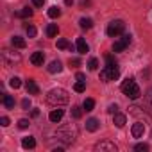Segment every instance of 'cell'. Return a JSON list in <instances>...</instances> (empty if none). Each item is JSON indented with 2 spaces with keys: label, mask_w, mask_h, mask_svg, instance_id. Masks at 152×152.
I'll return each mask as SVG.
<instances>
[{
  "label": "cell",
  "mask_w": 152,
  "mask_h": 152,
  "mask_svg": "<svg viewBox=\"0 0 152 152\" xmlns=\"http://www.w3.org/2000/svg\"><path fill=\"white\" fill-rule=\"evenodd\" d=\"M47 100L52 104V106H63V104H68L70 97H68V91L63 90V88H54L47 93Z\"/></svg>",
  "instance_id": "cell-1"
},
{
  "label": "cell",
  "mask_w": 152,
  "mask_h": 152,
  "mask_svg": "<svg viewBox=\"0 0 152 152\" xmlns=\"http://www.w3.org/2000/svg\"><path fill=\"white\" fill-rule=\"evenodd\" d=\"M56 136H57V140H61L64 145H72L73 143V140L77 138V129H75V125H66V127H63V129H59L57 132H56Z\"/></svg>",
  "instance_id": "cell-2"
},
{
  "label": "cell",
  "mask_w": 152,
  "mask_h": 152,
  "mask_svg": "<svg viewBox=\"0 0 152 152\" xmlns=\"http://www.w3.org/2000/svg\"><path fill=\"white\" fill-rule=\"evenodd\" d=\"M122 91H124V95H127L131 100H136V99H140V95H141L140 86H138L132 79H127V81L122 83Z\"/></svg>",
  "instance_id": "cell-3"
},
{
  "label": "cell",
  "mask_w": 152,
  "mask_h": 152,
  "mask_svg": "<svg viewBox=\"0 0 152 152\" xmlns=\"http://www.w3.org/2000/svg\"><path fill=\"white\" fill-rule=\"evenodd\" d=\"M120 77V70H118V66H116V63L113 61V63H107V66L100 72V79L104 81V83H109V81H116Z\"/></svg>",
  "instance_id": "cell-4"
},
{
  "label": "cell",
  "mask_w": 152,
  "mask_h": 152,
  "mask_svg": "<svg viewBox=\"0 0 152 152\" xmlns=\"http://www.w3.org/2000/svg\"><path fill=\"white\" fill-rule=\"evenodd\" d=\"M124 29H125V23H124L122 20H113V22L107 25L106 32H107V36H111V38H116V36H120V34L124 32Z\"/></svg>",
  "instance_id": "cell-5"
},
{
  "label": "cell",
  "mask_w": 152,
  "mask_h": 152,
  "mask_svg": "<svg viewBox=\"0 0 152 152\" xmlns=\"http://www.w3.org/2000/svg\"><path fill=\"white\" fill-rule=\"evenodd\" d=\"M20 59H22L20 52L11 50V48H4V50H2V61H4L6 64H15V63H20Z\"/></svg>",
  "instance_id": "cell-6"
},
{
  "label": "cell",
  "mask_w": 152,
  "mask_h": 152,
  "mask_svg": "<svg viewBox=\"0 0 152 152\" xmlns=\"http://www.w3.org/2000/svg\"><path fill=\"white\" fill-rule=\"evenodd\" d=\"M95 150H97V152H116L118 147H116L113 141L104 140V141H99V143L95 145Z\"/></svg>",
  "instance_id": "cell-7"
},
{
  "label": "cell",
  "mask_w": 152,
  "mask_h": 152,
  "mask_svg": "<svg viewBox=\"0 0 152 152\" xmlns=\"http://www.w3.org/2000/svg\"><path fill=\"white\" fill-rule=\"evenodd\" d=\"M129 43H131V34H124L118 41H115L113 52H122V50H125V48L129 47Z\"/></svg>",
  "instance_id": "cell-8"
},
{
  "label": "cell",
  "mask_w": 152,
  "mask_h": 152,
  "mask_svg": "<svg viewBox=\"0 0 152 152\" xmlns=\"http://www.w3.org/2000/svg\"><path fill=\"white\" fill-rule=\"evenodd\" d=\"M43 61H45V54H43V52H34V54L31 56V63H32L34 66H41Z\"/></svg>",
  "instance_id": "cell-9"
},
{
  "label": "cell",
  "mask_w": 152,
  "mask_h": 152,
  "mask_svg": "<svg viewBox=\"0 0 152 152\" xmlns=\"http://www.w3.org/2000/svg\"><path fill=\"white\" fill-rule=\"evenodd\" d=\"M25 88H27V93H31V95H38V93H39V88H38V84H36L32 79H27Z\"/></svg>",
  "instance_id": "cell-10"
},
{
  "label": "cell",
  "mask_w": 152,
  "mask_h": 152,
  "mask_svg": "<svg viewBox=\"0 0 152 152\" xmlns=\"http://www.w3.org/2000/svg\"><path fill=\"white\" fill-rule=\"evenodd\" d=\"M143 132H145V125H143L141 122H138V124L132 125V136H134V138H141Z\"/></svg>",
  "instance_id": "cell-11"
},
{
  "label": "cell",
  "mask_w": 152,
  "mask_h": 152,
  "mask_svg": "<svg viewBox=\"0 0 152 152\" xmlns=\"http://www.w3.org/2000/svg\"><path fill=\"white\" fill-rule=\"evenodd\" d=\"M63 109H54L50 115H48V120L50 122H54V124H57V122H61V118H63Z\"/></svg>",
  "instance_id": "cell-12"
},
{
  "label": "cell",
  "mask_w": 152,
  "mask_h": 152,
  "mask_svg": "<svg viewBox=\"0 0 152 152\" xmlns=\"http://www.w3.org/2000/svg\"><path fill=\"white\" fill-rule=\"evenodd\" d=\"M99 127H100V122H99L97 118H90V120H86V129H88L90 132H95Z\"/></svg>",
  "instance_id": "cell-13"
},
{
  "label": "cell",
  "mask_w": 152,
  "mask_h": 152,
  "mask_svg": "<svg viewBox=\"0 0 152 152\" xmlns=\"http://www.w3.org/2000/svg\"><path fill=\"white\" fill-rule=\"evenodd\" d=\"M88 50H90L88 43H86L83 38H79V39H77V52H79V54H86Z\"/></svg>",
  "instance_id": "cell-14"
},
{
  "label": "cell",
  "mask_w": 152,
  "mask_h": 152,
  "mask_svg": "<svg viewBox=\"0 0 152 152\" xmlns=\"http://www.w3.org/2000/svg\"><path fill=\"white\" fill-rule=\"evenodd\" d=\"M61 70H63L61 61H52V63L48 64V72H50V73H59Z\"/></svg>",
  "instance_id": "cell-15"
},
{
  "label": "cell",
  "mask_w": 152,
  "mask_h": 152,
  "mask_svg": "<svg viewBox=\"0 0 152 152\" xmlns=\"http://www.w3.org/2000/svg\"><path fill=\"white\" fill-rule=\"evenodd\" d=\"M113 124H115L116 127H124V125H125V115L115 113V116H113Z\"/></svg>",
  "instance_id": "cell-16"
},
{
  "label": "cell",
  "mask_w": 152,
  "mask_h": 152,
  "mask_svg": "<svg viewBox=\"0 0 152 152\" xmlns=\"http://www.w3.org/2000/svg\"><path fill=\"white\" fill-rule=\"evenodd\" d=\"M22 147H23V148H34V147H36V140H34L32 136H27V138L22 140Z\"/></svg>",
  "instance_id": "cell-17"
},
{
  "label": "cell",
  "mask_w": 152,
  "mask_h": 152,
  "mask_svg": "<svg viewBox=\"0 0 152 152\" xmlns=\"http://www.w3.org/2000/svg\"><path fill=\"white\" fill-rule=\"evenodd\" d=\"M11 43H13V47H16V48H25V39L23 38H20V36H13V39H11Z\"/></svg>",
  "instance_id": "cell-18"
},
{
  "label": "cell",
  "mask_w": 152,
  "mask_h": 152,
  "mask_svg": "<svg viewBox=\"0 0 152 152\" xmlns=\"http://www.w3.org/2000/svg\"><path fill=\"white\" fill-rule=\"evenodd\" d=\"M57 32H59V29H57L56 23H50V25L47 27V36H48V38H56Z\"/></svg>",
  "instance_id": "cell-19"
},
{
  "label": "cell",
  "mask_w": 152,
  "mask_h": 152,
  "mask_svg": "<svg viewBox=\"0 0 152 152\" xmlns=\"http://www.w3.org/2000/svg\"><path fill=\"white\" fill-rule=\"evenodd\" d=\"M2 102H4V106H6L7 109H13V107H15V99H13L11 95H4V97H2Z\"/></svg>",
  "instance_id": "cell-20"
},
{
  "label": "cell",
  "mask_w": 152,
  "mask_h": 152,
  "mask_svg": "<svg viewBox=\"0 0 152 152\" xmlns=\"http://www.w3.org/2000/svg\"><path fill=\"white\" fill-rule=\"evenodd\" d=\"M16 16H20V18H31V16H32V9L23 7L22 11H18V13H16Z\"/></svg>",
  "instance_id": "cell-21"
},
{
  "label": "cell",
  "mask_w": 152,
  "mask_h": 152,
  "mask_svg": "<svg viewBox=\"0 0 152 152\" xmlns=\"http://www.w3.org/2000/svg\"><path fill=\"white\" fill-rule=\"evenodd\" d=\"M93 107H95V100L93 99H86L84 104H83V109L84 111H93Z\"/></svg>",
  "instance_id": "cell-22"
},
{
  "label": "cell",
  "mask_w": 152,
  "mask_h": 152,
  "mask_svg": "<svg viewBox=\"0 0 152 152\" xmlns=\"http://www.w3.org/2000/svg\"><path fill=\"white\" fill-rule=\"evenodd\" d=\"M48 16H50V18H59V16H61V9L56 7V6H52V7L48 9Z\"/></svg>",
  "instance_id": "cell-23"
},
{
  "label": "cell",
  "mask_w": 152,
  "mask_h": 152,
  "mask_svg": "<svg viewBox=\"0 0 152 152\" xmlns=\"http://www.w3.org/2000/svg\"><path fill=\"white\" fill-rule=\"evenodd\" d=\"M79 25H81L83 29H91V27H93V22H91V18H81Z\"/></svg>",
  "instance_id": "cell-24"
},
{
  "label": "cell",
  "mask_w": 152,
  "mask_h": 152,
  "mask_svg": "<svg viewBox=\"0 0 152 152\" xmlns=\"http://www.w3.org/2000/svg\"><path fill=\"white\" fill-rule=\"evenodd\" d=\"M72 116H73L75 120L81 118V116H83V109H81L79 106H73V107H72Z\"/></svg>",
  "instance_id": "cell-25"
},
{
  "label": "cell",
  "mask_w": 152,
  "mask_h": 152,
  "mask_svg": "<svg viewBox=\"0 0 152 152\" xmlns=\"http://www.w3.org/2000/svg\"><path fill=\"white\" fill-rule=\"evenodd\" d=\"M9 86H11V88H15V90H18V88L22 86V81H20L18 77H13V79L9 81Z\"/></svg>",
  "instance_id": "cell-26"
},
{
  "label": "cell",
  "mask_w": 152,
  "mask_h": 152,
  "mask_svg": "<svg viewBox=\"0 0 152 152\" xmlns=\"http://www.w3.org/2000/svg\"><path fill=\"white\" fill-rule=\"evenodd\" d=\"M57 48H70L72 50V45L66 39H57Z\"/></svg>",
  "instance_id": "cell-27"
},
{
  "label": "cell",
  "mask_w": 152,
  "mask_h": 152,
  "mask_svg": "<svg viewBox=\"0 0 152 152\" xmlns=\"http://www.w3.org/2000/svg\"><path fill=\"white\" fill-rule=\"evenodd\" d=\"M88 68H90V70H97V68H99V59H97V57H91L90 63H88Z\"/></svg>",
  "instance_id": "cell-28"
},
{
  "label": "cell",
  "mask_w": 152,
  "mask_h": 152,
  "mask_svg": "<svg viewBox=\"0 0 152 152\" xmlns=\"http://www.w3.org/2000/svg\"><path fill=\"white\" fill-rule=\"evenodd\" d=\"M134 150H138V152H147V150H148V145H147V143H138V145L134 147Z\"/></svg>",
  "instance_id": "cell-29"
},
{
  "label": "cell",
  "mask_w": 152,
  "mask_h": 152,
  "mask_svg": "<svg viewBox=\"0 0 152 152\" xmlns=\"http://www.w3.org/2000/svg\"><path fill=\"white\" fill-rule=\"evenodd\" d=\"M86 90V84H84V81H79L77 84H75V91H79V93H83Z\"/></svg>",
  "instance_id": "cell-30"
},
{
  "label": "cell",
  "mask_w": 152,
  "mask_h": 152,
  "mask_svg": "<svg viewBox=\"0 0 152 152\" xmlns=\"http://www.w3.org/2000/svg\"><path fill=\"white\" fill-rule=\"evenodd\" d=\"M29 125H31V124H29V120H27V118H22V120H18V127H20V129H27Z\"/></svg>",
  "instance_id": "cell-31"
},
{
  "label": "cell",
  "mask_w": 152,
  "mask_h": 152,
  "mask_svg": "<svg viewBox=\"0 0 152 152\" xmlns=\"http://www.w3.org/2000/svg\"><path fill=\"white\" fill-rule=\"evenodd\" d=\"M27 36H29V38H34V36H36V27L27 25Z\"/></svg>",
  "instance_id": "cell-32"
},
{
  "label": "cell",
  "mask_w": 152,
  "mask_h": 152,
  "mask_svg": "<svg viewBox=\"0 0 152 152\" xmlns=\"http://www.w3.org/2000/svg\"><path fill=\"white\" fill-rule=\"evenodd\" d=\"M68 64H70L72 68H77V66L81 64V59H77V57H75V59H70V61H68Z\"/></svg>",
  "instance_id": "cell-33"
},
{
  "label": "cell",
  "mask_w": 152,
  "mask_h": 152,
  "mask_svg": "<svg viewBox=\"0 0 152 152\" xmlns=\"http://www.w3.org/2000/svg\"><path fill=\"white\" fill-rule=\"evenodd\" d=\"M107 111H109L111 115H115V113H118V106H116V104H111V106L107 107Z\"/></svg>",
  "instance_id": "cell-34"
},
{
  "label": "cell",
  "mask_w": 152,
  "mask_h": 152,
  "mask_svg": "<svg viewBox=\"0 0 152 152\" xmlns=\"http://www.w3.org/2000/svg\"><path fill=\"white\" fill-rule=\"evenodd\" d=\"M22 107H23V109H29V107H31V100H29V99H23V100H22Z\"/></svg>",
  "instance_id": "cell-35"
},
{
  "label": "cell",
  "mask_w": 152,
  "mask_h": 152,
  "mask_svg": "<svg viewBox=\"0 0 152 152\" xmlns=\"http://www.w3.org/2000/svg\"><path fill=\"white\" fill-rule=\"evenodd\" d=\"M0 124H2V127H7L9 125V118L7 116H2V118H0Z\"/></svg>",
  "instance_id": "cell-36"
},
{
  "label": "cell",
  "mask_w": 152,
  "mask_h": 152,
  "mask_svg": "<svg viewBox=\"0 0 152 152\" xmlns=\"http://www.w3.org/2000/svg\"><path fill=\"white\" fill-rule=\"evenodd\" d=\"M32 4H34L36 7H43V4H45V0H32Z\"/></svg>",
  "instance_id": "cell-37"
},
{
  "label": "cell",
  "mask_w": 152,
  "mask_h": 152,
  "mask_svg": "<svg viewBox=\"0 0 152 152\" xmlns=\"http://www.w3.org/2000/svg\"><path fill=\"white\" fill-rule=\"evenodd\" d=\"M147 102L150 104V107H152V88L148 90V93H147Z\"/></svg>",
  "instance_id": "cell-38"
},
{
  "label": "cell",
  "mask_w": 152,
  "mask_h": 152,
  "mask_svg": "<svg viewBox=\"0 0 152 152\" xmlns=\"http://www.w3.org/2000/svg\"><path fill=\"white\" fill-rule=\"evenodd\" d=\"M75 77H77V81H84V79H86V75H84V73H81V72H79V73H77V75H75Z\"/></svg>",
  "instance_id": "cell-39"
},
{
  "label": "cell",
  "mask_w": 152,
  "mask_h": 152,
  "mask_svg": "<svg viewBox=\"0 0 152 152\" xmlns=\"http://www.w3.org/2000/svg\"><path fill=\"white\" fill-rule=\"evenodd\" d=\"M64 4H66V6H72V4H73V0H64Z\"/></svg>",
  "instance_id": "cell-40"
}]
</instances>
